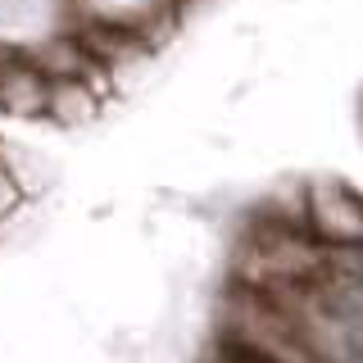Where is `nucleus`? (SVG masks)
<instances>
[{
  "instance_id": "nucleus-3",
  "label": "nucleus",
  "mask_w": 363,
  "mask_h": 363,
  "mask_svg": "<svg viewBox=\"0 0 363 363\" xmlns=\"http://www.w3.org/2000/svg\"><path fill=\"white\" fill-rule=\"evenodd\" d=\"M100 113V96L91 91L86 77H50V91H45V118L64 123V128H77V123L96 118Z\"/></svg>"
},
{
  "instance_id": "nucleus-2",
  "label": "nucleus",
  "mask_w": 363,
  "mask_h": 363,
  "mask_svg": "<svg viewBox=\"0 0 363 363\" xmlns=\"http://www.w3.org/2000/svg\"><path fill=\"white\" fill-rule=\"evenodd\" d=\"M45 91L50 77L37 73L32 64H14L0 68V113H14V118H45Z\"/></svg>"
},
{
  "instance_id": "nucleus-1",
  "label": "nucleus",
  "mask_w": 363,
  "mask_h": 363,
  "mask_svg": "<svg viewBox=\"0 0 363 363\" xmlns=\"http://www.w3.org/2000/svg\"><path fill=\"white\" fill-rule=\"evenodd\" d=\"M304 223L313 236L336 245H354L363 236V209H359V191L345 182H318L304 196Z\"/></svg>"
},
{
  "instance_id": "nucleus-4",
  "label": "nucleus",
  "mask_w": 363,
  "mask_h": 363,
  "mask_svg": "<svg viewBox=\"0 0 363 363\" xmlns=\"http://www.w3.org/2000/svg\"><path fill=\"white\" fill-rule=\"evenodd\" d=\"M18 200H23V182L14 177V168L5 164V155H0V218L18 209Z\"/></svg>"
}]
</instances>
